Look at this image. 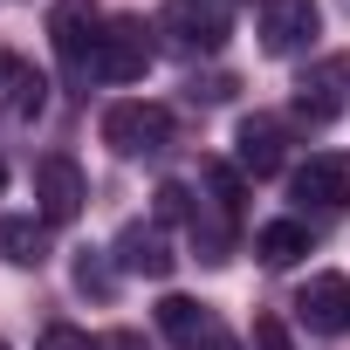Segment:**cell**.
Returning a JSON list of instances; mask_svg holds the SVG:
<instances>
[{"instance_id":"10","label":"cell","mask_w":350,"mask_h":350,"mask_svg":"<svg viewBox=\"0 0 350 350\" xmlns=\"http://www.w3.org/2000/svg\"><path fill=\"white\" fill-rule=\"evenodd\" d=\"M343 90H350V55H329L323 69H309V76L295 83V117L329 124V117L343 110Z\"/></svg>"},{"instance_id":"1","label":"cell","mask_w":350,"mask_h":350,"mask_svg":"<svg viewBox=\"0 0 350 350\" xmlns=\"http://www.w3.org/2000/svg\"><path fill=\"white\" fill-rule=\"evenodd\" d=\"M227 28H234V0H165V14H158V35H172V49H186V55L220 49Z\"/></svg>"},{"instance_id":"9","label":"cell","mask_w":350,"mask_h":350,"mask_svg":"<svg viewBox=\"0 0 350 350\" xmlns=\"http://www.w3.org/2000/svg\"><path fill=\"white\" fill-rule=\"evenodd\" d=\"M234 158H241V172H254V179H275L282 172V158H288V131H282V117H241L234 124Z\"/></svg>"},{"instance_id":"3","label":"cell","mask_w":350,"mask_h":350,"mask_svg":"<svg viewBox=\"0 0 350 350\" xmlns=\"http://www.w3.org/2000/svg\"><path fill=\"white\" fill-rule=\"evenodd\" d=\"M165 137H172V117H165V103L124 96V103H110V110H103V144H110L117 158H144V151H165Z\"/></svg>"},{"instance_id":"17","label":"cell","mask_w":350,"mask_h":350,"mask_svg":"<svg viewBox=\"0 0 350 350\" xmlns=\"http://www.w3.org/2000/svg\"><path fill=\"white\" fill-rule=\"evenodd\" d=\"M151 200H158V220H186V227H193V193H186L179 179H165Z\"/></svg>"},{"instance_id":"4","label":"cell","mask_w":350,"mask_h":350,"mask_svg":"<svg viewBox=\"0 0 350 350\" xmlns=\"http://www.w3.org/2000/svg\"><path fill=\"white\" fill-rule=\"evenodd\" d=\"M144 69H151V28L137 14H110L103 42H96V76L103 83H137Z\"/></svg>"},{"instance_id":"22","label":"cell","mask_w":350,"mask_h":350,"mask_svg":"<svg viewBox=\"0 0 350 350\" xmlns=\"http://www.w3.org/2000/svg\"><path fill=\"white\" fill-rule=\"evenodd\" d=\"M200 350H241V343H234L227 329H206V336H200Z\"/></svg>"},{"instance_id":"21","label":"cell","mask_w":350,"mask_h":350,"mask_svg":"<svg viewBox=\"0 0 350 350\" xmlns=\"http://www.w3.org/2000/svg\"><path fill=\"white\" fill-rule=\"evenodd\" d=\"M103 350H151V343H144L137 329H110V336H103Z\"/></svg>"},{"instance_id":"19","label":"cell","mask_w":350,"mask_h":350,"mask_svg":"<svg viewBox=\"0 0 350 350\" xmlns=\"http://www.w3.org/2000/svg\"><path fill=\"white\" fill-rule=\"evenodd\" d=\"M42 350H103L90 329H76V323H49L42 329Z\"/></svg>"},{"instance_id":"11","label":"cell","mask_w":350,"mask_h":350,"mask_svg":"<svg viewBox=\"0 0 350 350\" xmlns=\"http://www.w3.org/2000/svg\"><path fill=\"white\" fill-rule=\"evenodd\" d=\"M42 103H49L42 69L28 55H0V110L8 117H42Z\"/></svg>"},{"instance_id":"13","label":"cell","mask_w":350,"mask_h":350,"mask_svg":"<svg viewBox=\"0 0 350 350\" xmlns=\"http://www.w3.org/2000/svg\"><path fill=\"white\" fill-rule=\"evenodd\" d=\"M117 261H124L131 275H151V282L172 275V247H165V234H151V227H124V234H117Z\"/></svg>"},{"instance_id":"6","label":"cell","mask_w":350,"mask_h":350,"mask_svg":"<svg viewBox=\"0 0 350 350\" xmlns=\"http://www.w3.org/2000/svg\"><path fill=\"white\" fill-rule=\"evenodd\" d=\"M83 200H90V186H83V165L76 158H42L35 165V206H42V220L49 227H69L76 213H83Z\"/></svg>"},{"instance_id":"15","label":"cell","mask_w":350,"mask_h":350,"mask_svg":"<svg viewBox=\"0 0 350 350\" xmlns=\"http://www.w3.org/2000/svg\"><path fill=\"white\" fill-rule=\"evenodd\" d=\"M158 329H165L172 343H186V350H200V336L213 329V316H206V309H200L193 295H165V302H158Z\"/></svg>"},{"instance_id":"2","label":"cell","mask_w":350,"mask_h":350,"mask_svg":"<svg viewBox=\"0 0 350 350\" xmlns=\"http://www.w3.org/2000/svg\"><path fill=\"white\" fill-rule=\"evenodd\" d=\"M49 42H55V55H62V69L83 83V76H96V42H103V14L90 8V0H55L49 8Z\"/></svg>"},{"instance_id":"12","label":"cell","mask_w":350,"mask_h":350,"mask_svg":"<svg viewBox=\"0 0 350 350\" xmlns=\"http://www.w3.org/2000/svg\"><path fill=\"white\" fill-rule=\"evenodd\" d=\"M0 261L42 268L49 261V220L42 213H8V220H0Z\"/></svg>"},{"instance_id":"18","label":"cell","mask_w":350,"mask_h":350,"mask_svg":"<svg viewBox=\"0 0 350 350\" xmlns=\"http://www.w3.org/2000/svg\"><path fill=\"white\" fill-rule=\"evenodd\" d=\"M254 350H295V336H288V323H282L275 309L254 316Z\"/></svg>"},{"instance_id":"20","label":"cell","mask_w":350,"mask_h":350,"mask_svg":"<svg viewBox=\"0 0 350 350\" xmlns=\"http://www.w3.org/2000/svg\"><path fill=\"white\" fill-rule=\"evenodd\" d=\"M227 90H234V76H206V83H193V96H200V103H220Z\"/></svg>"},{"instance_id":"5","label":"cell","mask_w":350,"mask_h":350,"mask_svg":"<svg viewBox=\"0 0 350 350\" xmlns=\"http://www.w3.org/2000/svg\"><path fill=\"white\" fill-rule=\"evenodd\" d=\"M288 193L302 206H323V213L350 206V151H309V165L288 172Z\"/></svg>"},{"instance_id":"16","label":"cell","mask_w":350,"mask_h":350,"mask_svg":"<svg viewBox=\"0 0 350 350\" xmlns=\"http://www.w3.org/2000/svg\"><path fill=\"white\" fill-rule=\"evenodd\" d=\"M76 288H83V295H96V302H110V288H117L110 261H103V254H83V261H76Z\"/></svg>"},{"instance_id":"23","label":"cell","mask_w":350,"mask_h":350,"mask_svg":"<svg viewBox=\"0 0 350 350\" xmlns=\"http://www.w3.org/2000/svg\"><path fill=\"white\" fill-rule=\"evenodd\" d=\"M0 179H8V172H0Z\"/></svg>"},{"instance_id":"24","label":"cell","mask_w":350,"mask_h":350,"mask_svg":"<svg viewBox=\"0 0 350 350\" xmlns=\"http://www.w3.org/2000/svg\"><path fill=\"white\" fill-rule=\"evenodd\" d=\"M0 350H8V343H0Z\"/></svg>"},{"instance_id":"14","label":"cell","mask_w":350,"mask_h":350,"mask_svg":"<svg viewBox=\"0 0 350 350\" xmlns=\"http://www.w3.org/2000/svg\"><path fill=\"white\" fill-rule=\"evenodd\" d=\"M309 254V227L302 220H268L261 234H254V261L261 268H295Z\"/></svg>"},{"instance_id":"7","label":"cell","mask_w":350,"mask_h":350,"mask_svg":"<svg viewBox=\"0 0 350 350\" xmlns=\"http://www.w3.org/2000/svg\"><path fill=\"white\" fill-rule=\"evenodd\" d=\"M323 35V8L316 0H261V49L268 55H295Z\"/></svg>"},{"instance_id":"8","label":"cell","mask_w":350,"mask_h":350,"mask_svg":"<svg viewBox=\"0 0 350 350\" xmlns=\"http://www.w3.org/2000/svg\"><path fill=\"white\" fill-rule=\"evenodd\" d=\"M295 316L316 336H343L350 329V275H309L295 295Z\"/></svg>"}]
</instances>
